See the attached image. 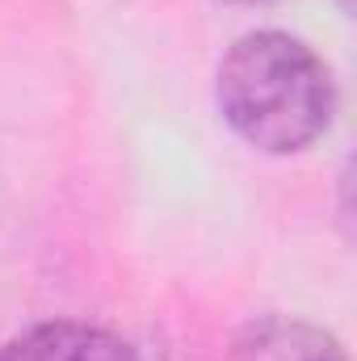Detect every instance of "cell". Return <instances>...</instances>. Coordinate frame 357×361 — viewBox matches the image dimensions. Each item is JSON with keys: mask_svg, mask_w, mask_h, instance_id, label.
<instances>
[{"mask_svg": "<svg viewBox=\"0 0 357 361\" xmlns=\"http://www.w3.org/2000/svg\"><path fill=\"white\" fill-rule=\"evenodd\" d=\"M219 109L257 152L290 156L328 130L337 89L328 63L303 38L253 30L219 63Z\"/></svg>", "mask_w": 357, "mask_h": 361, "instance_id": "cell-1", "label": "cell"}, {"mask_svg": "<svg viewBox=\"0 0 357 361\" xmlns=\"http://www.w3.org/2000/svg\"><path fill=\"white\" fill-rule=\"evenodd\" d=\"M337 4H341V13H349V8H353V0H337Z\"/></svg>", "mask_w": 357, "mask_h": 361, "instance_id": "cell-4", "label": "cell"}, {"mask_svg": "<svg viewBox=\"0 0 357 361\" xmlns=\"http://www.w3.org/2000/svg\"><path fill=\"white\" fill-rule=\"evenodd\" d=\"M231 361H345L341 345L303 319H265L244 332Z\"/></svg>", "mask_w": 357, "mask_h": 361, "instance_id": "cell-3", "label": "cell"}, {"mask_svg": "<svg viewBox=\"0 0 357 361\" xmlns=\"http://www.w3.org/2000/svg\"><path fill=\"white\" fill-rule=\"evenodd\" d=\"M0 361H143L131 341H122L109 328L80 324V319H51L34 324L21 336H13Z\"/></svg>", "mask_w": 357, "mask_h": 361, "instance_id": "cell-2", "label": "cell"}, {"mask_svg": "<svg viewBox=\"0 0 357 361\" xmlns=\"http://www.w3.org/2000/svg\"><path fill=\"white\" fill-rule=\"evenodd\" d=\"M231 4H269V0H231Z\"/></svg>", "mask_w": 357, "mask_h": 361, "instance_id": "cell-5", "label": "cell"}]
</instances>
